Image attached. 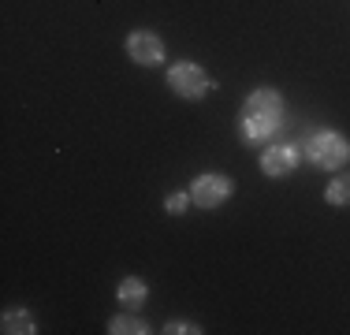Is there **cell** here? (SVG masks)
<instances>
[{
  "mask_svg": "<svg viewBox=\"0 0 350 335\" xmlns=\"http://www.w3.org/2000/svg\"><path fill=\"white\" fill-rule=\"evenodd\" d=\"M283 116H287V108H283V97L276 94L272 86H261L254 90L243 108H239V138L246 142V146H269L272 138H276V131L283 127Z\"/></svg>",
  "mask_w": 350,
  "mask_h": 335,
  "instance_id": "obj_1",
  "label": "cell"
},
{
  "mask_svg": "<svg viewBox=\"0 0 350 335\" xmlns=\"http://www.w3.org/2000/svg\"><path fill=\"white\" fill-rule=\"evenodd\" d=\"M298 157H302V149L287 146V142H280V146H265L261 172L269 175V179H283V175H291L298 168Z\"/></svg>",
  "mask_w": 350,
  "mask_h": 335,
  "instance_id": "obj_6",
  "label": "cell"
},
{
  "mask_svg": "<svg viewBox=\"0 0 350 335\" xmlns=\"http://www.w3.org/2000/svg\"><path fill=\"white\" fill-rule=\"evenodd\" d=\"M298 149H302V157H306L313 168H324V172H339V168L350 161V142H347V134L328 131V127H324V131H313Z\"/></svg>",
  "mask_w": 350,
  "mask_h": 335,
  "instance_id": "obj_2",
  "label": "cell"
},
{
  "mask_svg": "<svg viewBox=\"0 0 350 335\" xmlns=\"http://www.w3.org/2000/svg\"><path fill=\"white\" fill-rule=\"evenodd\" d=\"M187 205H194V201H190V190H172V194L164 198V209H168L172 216H183Z\"/></svg>",
  "mask_w": 350,
  "mask_h": 335,
  "instance_id": "obj_11",
  "label": "cell"
},
{
  "mask_svg": "<svg viewBox=\"0 0 350 335\" xmlns=\"http://www.w3.org/2000/svg\"><path fill=\"white\" fill-rule=\"evenodd\" d=\"M324 201H328V205H350V172L336 175V179L324 187Z\"/></svg>",
  "mask_w": 350,
  "mask_h": 335,
  "instance_id": "obj_10",
  "label": "cell"
},
{
  "mask_svg": "<svg viewBox=\"0 0 350 335\" xmlns=\"http://www.w3.org/2000/svg\"><path fill=\"white\" fill-rule=\"evenodd\" d=\"M116 298L123 302V309H142V302L149 298L146 280H138V276H123L120 287H116Z\"/></svg>",
  "mask_w": 350,
  "mask_h": 335,
  "instance_id": "obj_7",
  "label": "cell"
},
{
  "mask_svg": "<svg viewBox=\"0 0 350 335\" xmlns=\"http://www.w3.org/2000/svg\"><path fill=\"white\" fill-rule=\"evenodd\" d=\"M168 86H172V94L175 97H183V100H202L205 94H209V75L202 71L198 64H190V60H179L168 71Z\"/></svg>",
  "mask_w": 350,
  "mask_h": 335,
  "instance_id": "obj_3",
  "label": "cell"
},
{
  "mask_svg": "<svg viewBox=\"0 0 350 335\" xmlns=\"http://www.w3.org/2000/svg\"><path fill=\"white\" fill-rule=\"evenodd\" d=\"M164 332L168 335H187V332H202V328H194V324H187V321H172Z\"/></svg>",
  "mask_w": 350,
  "mask_h": 335,
  "instance_id": "obj_12",
  "label": "cell"
},
{
  "mask_svg": "<svg viewBox=\"0 0 350 335\" xmlns=\"http://www.w3.org/2000/svg\"><path fill=\"white\" fill-rule=\"evenodd\" d=\"M0 328H4L8 335H34L38 324H34V317H30L27 309H8V313L0 317Z\"/></svg>",
  "mask_w": 350,
  "mask_h": 335,
  "instance_id": "obj_8",
  "label": "cell"
},
{
  "mask_svg": "<svg viewBox=\"0 0 350 335\" xmlns=\"http://www.w3.org/2000/svg\"><path fill=\"white\" fill-rule=\"evenodd\" d=\"M187 190H190V201H194L198 209H216L235 194V183L220 172H205V175H198V179H190Z\"/></svg>",
  "mask_w": 350,
  "mask_h": 335,
  "instance_id": "obj_4",
  "label": "cell"
},
{
  "mask_svg": "<svg viewBox=\"0 0 350 335\" xmlns=\"http://www.w3.org/2000/svg\"><path fill=\"white\" fill-rule=\"evenodd\" d=\"M127 56L142 67H161L164 64V41L153 30H131L127 34Z\"/></svg>",
  "mask_w": 350,
  "mask_h": 335,
  "instance_id": "obj_5",
  "label": "cell"
},
{
  "mask_svg": "<svg viewBox=\"0 0 350 335\" xmlns=\"http://www.w3.org/2000/svg\"><path fill=\"white\" fill-rule=\"evenodd\" d=\"M108 332L112 335H146L149 328H146L142 317H135V309H127L123 317H112V321H108Z\"/></svg>",
  "mask_w": 350,
  "mask_h": 335,
  "instance_id": "obj_9",
  "label": "cell"
}]
</instances>
